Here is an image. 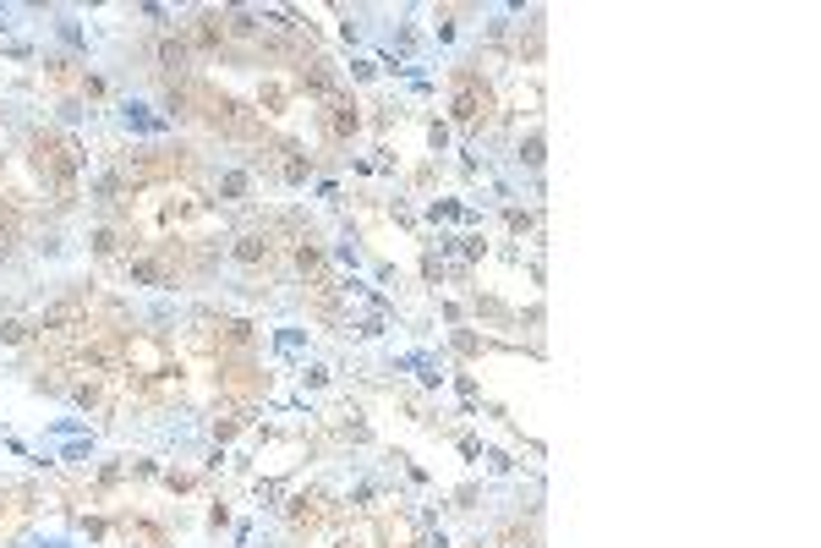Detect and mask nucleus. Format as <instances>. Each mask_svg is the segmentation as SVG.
<instances>
[{
    "mask_svg": "<svg viewBox=\"0 0 821 548\" xmlns=\"http://www.w3.org/2000/svg\"><path fill=\"white\" fill-rule=\"evenodd\" d=\"M444 143H449V126H444V121H427V149L444 154Z\"/></svg>",
    "mask_w": 821,
    "mask_h": 548,
    "instance_id": "6e6552de",
    "label": "nucleus"
},
{
    "mask_svg": "<svg viewBox=\"0 0 821 548\" xmlns=\"http://www.w3.org/2000/svg\"><path fill=\"white\" fill-rule=\"evenodd\" d=\"M521 164H525V170H542V132L521 138Z\"/></svg>",
    "mask_w": 821,
    "mask_h": 548,
    "instance_id": "39448f33",
    "label": "nucleus"
},
{
    "mask_svg": "<svg viewBox=\"0 0 821 548\" xmlns=\"http://www.w3.org/2000/svg\"><path fill=\"white\" fill-rule=\"evenodd\" d=\"M487 110H493V93H487L482 72H454V104H449V121H454L460 132H471Z\"/></svg>",
    "mask_w": 821,
    "mask_h": 548,
    "instance_id": "f257e3e1",
    "label": "nucleus"
},
{
    "mask_svg": "<svg viewBox=\"0 0 821 548\" xmlns=\"http://www.w3.org/2000/svg\"><path fill=\"white\" fill-rule=\"evenodd\" d=\"M504 225H510L515 236H525V231H537V214H531V209H510V214H504Z\"/></svg>",
    "mask_w": 821,
    "mask_h": 548,
    "instance_id": "423d86ee",
    "label": "nucleus"
},
{
    "mask_svg": "<svg viewBox=\"0 0 821 548\" xmlns=\"http://www.w3.org/2000/svg\"><path fill=\"white\" fill-rule=\"evenodd\" d=\"M148 61L159 66V72H175V77H186V66H192V44H186V33H159L148 44Z\"/></svg>",
    "mask_w": 821,
    "mask_h": 548,
    "instance_id": "f03ea898",
    "label": "nucleus"
},
{
    "mask_svg": "<svg viewBox=\"0 0 821 548\" xmlns=\"http://www.w3.org/2000/svg\"><path fill=\"white\" fill-rule=\"evenodd\" d=\"M121 247H126V241H121V231H115V225H99V231H93V258H99V263H110Z\"/></svg>",
    "mask_w": 821,
    "mask_h": 548,
    "instance_id": "20e7f679",
    "label": "nucleus"
},
{
    "mask_svg": "<svg viewBox=\"0 0 821 548\" xmlns=\"http://www.w3.org/2000/svg\"><path fill=\"white\" fill-rule=\"evenodd\" d=\"M220 198L224 203H247V198H252V170H224L220 176Z\"/></svg>",
    "mask_w": 821,
    "mask_h": 548,
    "instance_id": "7ed1b4c3",
    "label": "nucleus"
},
{
    "mask_svg": "<svg viewBox=\"0 0 821 548\" xmlns=\"http://www.w3.org/2000/svg\"><path fill=\"white\" fill-rule=\"evenodd\" d=\"M0 28H6V17H0Z\"/></svg>",
    "mask_w": 821,
    "mask_h": 548,
    "instance_id": "1a4fd4ad",
    "label": "nucleus"
},
{
    "mask_svg": "<svg viewBox=\"0 0 821 548\" xmlns=\"http://www.w3.org/2000/svg\"><path fill=\"white\" fill-rule=\"evenodd\" d=\"M0 340H6V346H22V340H28V323H22V318H6V323H0Z\"/></svg>",
    "mask_w": 821,
    "mask_h": 548,
    "instance_id": "0eeeda50",
    "label": "nucleus"
}]
</instances>
